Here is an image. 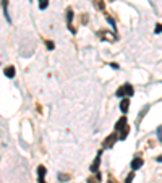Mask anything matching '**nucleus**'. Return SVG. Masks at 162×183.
I'll list each match as a JSON object with an SVG mask.
<instances>
[{
    "label": "nucleus",
    "instance_id": "nucleus-1",
    "mask_svg": "<svg viewBox=\"0 0 162 183\" xmlns=\"http://www.w3.org/2000/svg\"><path fill=\"white\" fill-rule=\"evenodd\" d=\"M135 94V89H133L131 84H125V86H120L117 91V96L118 97H123V96H133Z\"/></svg>",
    "mask_w": 162,
    "mask_h": 183
},
{
    "label": "nucleus",
    "instance_id": "nucleus-22",
    "mask_svg": "<svg viewBox=\"0 0 162 183\" xmlns=\"http://www.w3.org/2000/svg\"><path fill=\"white\" fill-rule=\"evenodd\" d=\"M109 183H117V181H115L114 177H110V178H109Z\"/></svg>",
    "mask_w": 162,
    "mask_h": 183
},
{
    "label": "nucleus",
    "instance_id": "nucleus-4",
    "mask_svg": "<svg viewBox=\"0 0 162 183\" xmlns=\"http://www.w3.org/2000/svg\"><path fill=\"white\" fill-rule=\"evenodd\" d=\"M99 36L104 39V41H115V39H117V36H115V34L106 32V31H101V32H99Z\"/></svg>",
    "mask_w": 162,
    "mask_h": 183
},
{
    "label": "nucleus",
    "instance_id": "nucleus-8",
    "mask_svg": "<svg viewBox=\"0 0 162 183\" xmlns=\"http://www.w3.org/2000/svg\"><path fill=\"white\" fill-rule=\"evenodd\" d=\"M128 107H130V101L128 99H123V101L120 102V110L123 112V113L128 112Z\"/></svg>",
    "mask_w": 162,
    "mask_h": 183
},
{
    "label": "nucleus",
    "instance_id": "nucleus-20",
    "mask_svg": "<svg viewBox=\"0 0 162 183\" xmlns=\"http://www.w3.org/2000/svg\"><path fill=\"white\" fill-rule=\"evenodd\" d=\"M157 136H159V139L162 141V127H159V128H157Z\"/></svg>",
    "mask_w": 162,
    "mask_h": 183
},
{
    "label": "nucleus",
    "instance_id": "nucleus-7",
    "mask_svg": "<svg viewBox=\"0 0 162 183\" xmlns=\"http://www.w3.org/2000/svg\"><path fill=\"white\" fill-rule=\"evenodd\" d=\"M141 165H143V159H141V157H135V159L131 161V169H133V170L140 169Z\"/></svg>",
    "mask_w": 162,
    "mask_h": 183
},
{
    "label": "nucleus",
    "instance_id": "nucleus-23",
    "mask_svg": "<svg viewBox=\"0 0 162 183\" xmlns=\"http://www.w3.org/2000/svg\"><path fill=\"white\" fill-rule=\"evenodd\" d=\"M88 183H96V180L94 178H88Z\"/></svg>",
    "mask_w": 162,
    "mask_h": 183
},
{
    "label": "nucleus",
    "instance_id": "nucleus-15",
    "mask_svg": "<svg viewBox=\"0 0 162 183\" xmlns=\"http://www.w3.org/2000/svg\"><path fill=\"white\" fill-rule=\"evenodd\" d=\"M154 32H156V34L162 32V25H160V23H159V25H156V29H154Z\"/></svg>",
    "mask_w": 162,
    "mask_h": 183
},
{
    "label": "nucleus",
    "instance_id": "nucleus-17",
    "mask_svg": "<svg viewBox=\"0 0 162 183\" xmlns=\"http://www.w3.org/2000/svg\"><path fill=\"white\" fill-rule=\"evenodd\" d=\"M107 21H109V25H110V26L114 28V29H115V21L110 18V16H107Z\"/></svg>",
    "mask_w": 162,
    "mask_h": 183
},
{
    "label": "nucleus",
    "instance_id": "nucleus-5",
    "mask_svg": "<svg viewBox=\"0 0 162 183\" xmlns=\"http://www.w3.org/2000/svg\"><path fill=\"white\" fill-rule=\"evenodd\" d=\"M126 127V117H122L117 123H115V131H122Z\"/></svg>",
    "mask_w": 162,
    "mask_h": 183
},
{
    "label": "nucleus",
    "instance_id": "nucleus-12",
    "mask_svg": "<svg viewBox=\"0 0 162 183\" xmlns=\"http://www.w3.org/2000/svg\"><path fill=\"white\" fill-rule=\"evenodd\" d=\"M126 136H128V127H125L123 130L120 131V139H122V141L126 139Z\"/></svg>",
    "mask_w": 162,
    "mask_h": 183
},
{
    "label": "nucleus",
    "instance_id": "nucleus-19",
    "mask_svg": "<svg viewBox=\"0 0 162 183\" xmlns=\"http://www.w3.org/2000/svg\"><path fill=\"white\" fill-rule=\"evenodd\" d=\"M59 178L65 181V180H68V178H70V177H68V175H63V173H60V175H59Z\"/></svg>",
    "mask_w": 162,
    "mask_h": 183
},
{
    "label": "nucleus",
    "instance_id": "nucleus-6",
    "mask_svg": "<svg viewBox=\"0 0 162 183\" xmlns=\"http://www.w3.org/2000/svg\"><path fill=\"white\" fill-rule=\"evenodd\" d=\"M44 175H45V167L44 165H39L37 167V180H39V183H45L44 181Z\"/></svg>",
    "mask_w": 162,
    "mask_h": 183
},
{
    "label": "nucleus",
    "instance_id": "nucleus-24",
    "mask_svg": "<svg viewBox=\"0 0 162 183\" xmlns=\"http://www.w3.org/2000/svg\"><path fill=\"white\" fill-rule=\"evenodd\" d=\"M157 161H159V162H162V156H157Z\"/></svg>",
    "mask_w": 162,
    "mask_h": 183
},
{
    "label": "nucleus",
    "instance_id": "nucleus-9",
    "mask_svg": "<svg viewBox=\"0 0 162 183\" xmlns=\"http://www.w3.org/2000/svg\"><path fill=\"white\" fill-rule=\"evenodd\" d=\"M2 5H3V15H5V18H7V21L10 23V15H8V0H2Z\"/></svg>",
    "mask_w": 162,
    "mask_h": 183
},
{
    "label": "nucleus",
    "instance_id": "nucleus-13",
    "mask_svg": "<svg viewBox=\"0 0 162 183\" xmlns=\"http://www.w3.org/2000/svg\"><path fill=\"white\" fill-rule=\"evenodd\" d=\"M47 5H49V0H39V8L40 10H45Z\"/></svg>",
    "mask_w": 162,
    "mask_h": 183
},
{
    "label": "nucleus",
    "instance_id": "nucleus-21",
    "mask_svg": "<svg viewBox=\"0 0 162 183\" xmlns=\"http://www.w3.org/2000/svg\"><path fill=\"white\" fill-rule=\"evenodd\" d=\"M110 67L114 68V70H118V65L117 63H110Z\"/></svg>",
    "mask_w": 162,
    "mask_h": 183
},
{
    "label": "nucleus",
    "instance_id": "nucleus-3",
    "mask_svg": "<svg viewBox=\"0 0 162 183\" xmlns=\"http://www.w3.org/2000/svg\"><path fill=\"white\" fill-rule=\"evenodd\" d=\"M101 154H102V151L97 152V157L94 159V162L91 165V172H97V167H99V164H101Z\"/></svg>",
    "mask_w": 162,
    "mask_h": 183
},
{
    "label": "nucleus",
    "instance_id": "nucleus-10",
    "mask_svg": "<svg viewBox=\"0 0 162 183\" xmlns=\"http://www.w3.org/2000/svg\"><path fill=\"white\" fill-rule=\"evenodd\" d=\"M71 20H73V10L68 8L67 10V25H68V29L71 28Z\"/></svg>",
    "mask_w": 162,
    "mask_h": 183
},
{
    "label": "nucleus",
    "instance_id": "nucleus-16",
    "mask_svg": "<svg viewBox=\"0 0 162 183\" xmlns=\"http://www.w3.org/2000/svg\"><path fill=\"white\" fill-rule=\"evenodd\" d=\"M94 5H96V7H97V8H101V10L104 8V3L101 2V0H96V2H94Z\"/></svg>",
    "mask_w": 162,
    "mask_h": 183
},
{
    "label": "nucleus",
    "instance_id": "nucleus-14",
    "mask_svg": "<svg viewBox=\"0 0 162 183\" xmlns=\"http://www.w3.org/2000/svg\"><path fill=\"white\" fill-rule=\"evenodd\" d=\"M45 45H47L49 50H54V49H55V44L52 42V41H45Z\"/></svg>",
    "mask_w": 162,
    "mask_h": 183
},
{
    "label": "nucleus",
    "instance_id": "nucleus-2",
    "mask_svg": "<svg viewBox=\"0 0 162 183\" xmlns=\"http://www.w3.org/2000/svg\"><path fill=\"white\" fill-rule=\"evenodd\" d=\"M117 139H120V136L117 135V131H115V133H112L110 136H109V138H106V141H104L102 147H104V149H107V147H112V146L115 144V141H117Z\"/></svg>",
    "mask_w": 162,
    "mask_h": 183
},
{
    "label": "nucleus",
    "instance_id": "nucleus-18",
    "mask_svg": "<svg viewBox=\"0 0 162 183\" xmlns=\"http://www.w3.org/2000/svg\"><path fill=\"white\" fill-rule=\"evenodd\" d=\"M133 181V173H130L128 177H126V180H125V183H131Z\"/></svg>",
    "mask_w": 162,
    "mask_h": 183
},
{
    "label": "nucleus",
    "instance_id": "nucleus-11",
    "mask_svg": "<svg viewBox=\"0 0 162 183\" xmlns=\"http://www.w3.org/2000/svg\"><path fill=\"white\" fill-rule=\"evenodd\" d=\"M3 73H5V76H7V78H15V68L13 67H7Z\"/></svg>",
    "mask_w": 162,
    "mask_h": 183
}]
</instances>
